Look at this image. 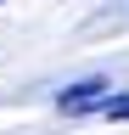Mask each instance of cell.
<instances>
[{"label":"cell","instance_id":"cell-1","mask_svg":"<svg viewBox=\"0 0 129 135\" xmlns=\"http://www.w3.org/2000/svg\"><path fill=\"white\" fill-rule=\"evenodd\" d=\"M112 79H79V84H68V90L56 96V107L68 113V118H90V113H107L112 107Z\"/></svg>","mask_w":129,"mask_h":135},{"label":"cell","instance_id":"cell-2","mask_svg":"<svg viewBox=\"0 0 129 135\" xmlns=\"http://www.w3.org/2000/svg\"><path fill=\"white\" fill-rule=\"evenodd\" d=\"M101 118H129V96H112V107H107Z\"/></svg>","mask_w":129,"mask_h":135}]
</instances>
